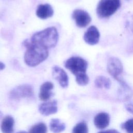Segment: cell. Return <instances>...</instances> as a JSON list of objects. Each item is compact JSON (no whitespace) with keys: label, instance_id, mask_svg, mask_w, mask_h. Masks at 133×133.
Returning a JSON list of instances; mask_svg holds the SVG:
<instances>
[{"label":"cell","instance_id":"14","mask_svg":"<svg viewBox=\"0 0 133 133\" xmlns=\"http://www.w3.org/2000/svg\"><path fill=\"white\" fill-rule=\"evenodd\" d=\"M15 121L14 118L10 115L5 116L2 120L1 125V130L3 133H14Z\"/></svg>","mask_w":133,"mask_h":133},{"label":"cell","instance_id":"1","mask_svg":"<svg viewBox=\"0 0 133 133\" xmlns=\"http://www.w3.org/2000/svg\"><path fill=\"white\" fill-rule=\"evenodd\" d=\"M23 45L26 48L24 56V62L28 66L34 67L39 64L48 57L47 48L26 39L23 42Z\"/></svg>","mask_w":133,"mask_h":133},{"label":"cell","instance_id":"6","mask_svg":"<svg viewBox=\"0 0 133 133\" xmlns=\"http://www.w3.org/2000/svg\"><path fill=\"white\" fill-rule=\"evenodd\" d=\"M34 95L33 87L28 84L20 85L13 89L10 92V98L12 99H20L31 97Z\"/></svg>","mask_w":133,"mask_h":133},{"label":"cell","instance_id":"4","mask_svg":"<svg viewBox=\"0 0 133 133\" xmlns=\"http://www.w3.org/2000/svg\"><path fill=\"white\" fill-rule=\"evenodd\" d=\"M88 63L87 61L80 57H72L64 63V66L69 70L75 77L86 74Z\"/></svg>","mask_w":133,"mask_h":133},{"label":"cell","instance_id":"17","mask_svg":"<svg viewBox=\"0 0 133 133\" xmlns=\"http://www.w3.org/2000/svg\"><path fill=\"white\" fill-rule=\"evenodd\" d=\"M47 126L44 123H38L33 125L29 130V133H46Z\"/></svg>","mask_w":133,"mask_h":133},{"label":"cell","instance_id":"12","mask_svg":"<svg viewBox=\"0 0 133 133\" xmlns=\"http://www.w3.org/2000/svg\"><path fill=\"white\" fill-rule=\"evenodd\" d=\"M54 10L51 6L48 4H40L37 6L36 15L41 19H46L53 16Z\"/></svg>","mask_w":133,"mask_h":133},{"label":"cell","instance_id":"18","mask_svg":"<svg viewBox=\"0 0 133 133\" xmlns=\"http://www.w3.org/2000/svg\"><path fill=\"white\" fill-rule=\"evenodd\" d=\"M88 126L85 122H80L77 124L73 128L72 133H88Z\"/></svg>","mask_w":133,"mask_h":133},{"label":"cell","instance_id":"23","mask_svg":"<svg viewBox=\"0 0 133 133\" xmlns=\"http://www.w3.org/2000/svg\"><path fill=\"white\" fill-rule=\"evenodd\" d=\"M5 68V65L4 63L0 62V70H3Z\"/></svg>","mask_w":133,"mask_h":133},{"label":"cell","instance_id":"13","mask_svg":"<svg viewBox=\"0 0 133 133\" xmlns=\"http://www.w3.org/2000/svg\"><path fill=\"white\" fill-rule=\"evenodd\" d=\"M94 121L97 128L102 129L108 126L110 123V116L105 112H101L95 116Z\"/></svg>","mask_w":133,"mask_h":133},{"label":"cell","instance_id":"7","mask_svg":"<svg viewBox=\"0 0 133 133\" xmlns=\"http://www.w3.org/2000/svg\"><path fill=\"white\" fill-rule=\"evenodd\" d=\"M72 18L75 20L76 25L79 28L87 26L91 21L89 14L82 9H75L72 14Z\"/></svg>","mask_w":133,"mask_h":133},{"label":"cell","instance_id":"27","mask_svg":"<svg viewBox=\"0 0 133 133\" xmlns=\"http://www.w3.org/2000/svg\"><path fill=\"white\" fill-rule=\"evenodd\" d=\"M126 1H130V0H126Z\"/></svg>","mask_w":133,"mask_h":133},{"label":"cell","instance_id":"20","mask_svg":"<svg viewBox=\"0 0 133 133\" xmlns=\"http://www.w3.org/2000/svg\"><path fill=\"white\" fill-rule=\"evenodd\" d=\"M126 109L130 113L133 114V100L125 104Z\"/></svg>","mask_w":133,"mask_h":133},{"label":"cell","instance_id":"5","mask_svg":"<svg viewBox=\"0 0 133 133\" xmlns=\"http://www.w3.org/2000/svg\"><path fill=\"white\" fill-rule=\"evenodd\" d=\"M107 71L115 79L119 82V84L124 82L121 77L123 71V66L117 58L113 57L109 59L107 62Z\"/></svg>","mask_w":133,"mask_h":133},{"label":"cell","instance_id":"3","mask_svg":"<svg viewBox=\"0 0 133 133\" xmlns=\"http://www.w3.org/2000/svg\"><path fill=\"white\" fill-rule=\"evenodd\" d=\"M120 0H100L96 12L100 18H109L113 15L121 6Z\"/></svg>","mask_w":133,"mask_h":133},{"label":"cell","instance_id":"22","mask_svg":"<svg viewBox=\"0 0 133 133\" xmlns=\"http://www.w3.org/2000/svg\"><path fill=\"white\" fill-rule=\"evenodd\" d=\"M128 26L129 27L130 30L132 32H133V16H132L131 18V20L130 22H129V23H127Z\"/></svg>","mask_w":133,"mask_h":133},{"label":"cell","instance_id":"16","mask_svg":"<svg viewBox=\"0 0 133 133\" xmlns=\"http://www.w3.org/2000/svg\"><path fill=\"white\" fill-rule=\"evenodd\" d=\"M95 84L98 88L109 89L111 86V82L109 78L105 76H99L95 79Z\"/></svg>","mask_w":133,"mask_h":133},{"label":"cell","instance_id":"2","mask_svg":"<svg viewBox=\"0 0 133 133\" xmlns=\"http://www.w3.org/2000/svg\"><path fill=\"white\" fill-rule=\"evenodd\" d=\"M58 39L57 30L55 27L52 26L35 33L31 37L30 41L48 49L55 47Z\"/></svg>","mask_w":133,"mask_h":133},{"label":"cell","instance_id":"11","mask_svg":"<svg viewBox=\"0 0 133 133\" xmlns=\"http://www.w3.org/2000/svg\"><path fill=\"white\" fill-rule=\"evenodd\" d=\"M54 84L50 82H46L40 87L39 98L41 100L46 101L49 100L53 95L52 90L54 88Z\"/></svg>","mask_w":133,"mask_h":133},{"label":"cell","instance_id":"10","mask_svg":"<svg viewBox=\"0 0 133 133\" xmlns=\"http://www.w3.org/2000/svg\"><path fill=\"white\" fill-rule=\"evenodd\" d=\"M39 112L43 115L47 116L57 113V101L53 100L42 103L38 108Z\"/></svg>","mask_w":133,"mask_h":133},{"label":"cell","instance_id":"25","mask_svg":"<svg viewBox=\"0 0 133 133\" xmlns=\"http://www.w3.org/2000/svg\"><path fill=\"white\" fill-rule=\"evenodd\" d=\"M17 133H28V132L26 131H20Z\"/></svg>","mask_w":133,"mask_h":133},{"label":"cell","instance_id":"9","mask_svg":"<svg viewBox=\"0 0 133 133\" xmlns=\"http://www.w3.org/2000/svg\"><path fill=\"white\" fill-rule=\"evenodd\" d=\"M100 33L97 28L94 25L88 28L84 35V40L88 44L94 45L99 42Z\"/></svg>","mask_w":133,"mask_h":133},{"label":"cell","instance_id":"8","mask_svg":"<svg viewBox=\"0 0 133 133\" xmlns=\"http://www.w3.org/2000/svg\"><path fill=\"white\" fill-rule=\"evenodd\" d=\"M52 74L62 88H66L69 85V77L66 73L62 68L55 66L52 68Z\"/></svg>","mask_w":133,"mask_h":133},{"label":"cell","instance_id":"21","mask_svg":"<svg viewBox=\"0 0 133 133\" xmlns=\"http://www.w3.org/2000/svg\"><path fill=\"white\" fill-rule=\"evenodd\" d=\"M98 133H119V132L115 129H109V130H107L101 131Z\"/></svg>","mask_w":133,"mask_h":133},{"label":"cell","instance_id":"15","mask_svg":"<svg viewBox=\"0 0 133 133\" xmlns=\"http://www.w3.org/2000/svg\"><path fill=\"white\" fill-rule=\"evenodd\" d=\"M50 130L54 133H60L65 129V125L58 118H53L49 124Z\"/></svg>","mask_w":133,"mask_h":133},{"label":"cell","instance_id":"26","mask_svg":"<svg viewBox=\"0 0 133 133\" xmlns=\"http://www.w3.org/2000/svg\"><path fill=\"white\" fill-rule=\"evenodd\" d=\"M2 114V113H1V112H0V114Z\"/></svg>","mask_w":133,"mask_h":133},{"label":"cell","instance_id":"24","mask_svg":"<svg viewBox=\"0 0 133 133\" xmlns=\"http://www.w3.org/2000/svg\"><path fill=\"white\" fill-rule=\"evenodd\" d=\"M130 50H131V51H133V42H132V43L131 44V46Z\"/></svg>","mask_w":133,"mask_h":133},{"label":"cell","instance_id":"19","mask_svg":"<svg viewBox=\"0 0 133 133\" xmlns=\"http://www.w3.org/2000/svg\"><path fill=\"white\" fill-rule=\"evenodd\" d=\"M121 127L125 129L127 133H133V118L129 119L122 124Z\"/></svg>","mask_w":133,"mask_h":133}]
</instances>
